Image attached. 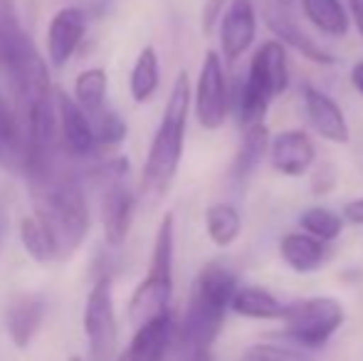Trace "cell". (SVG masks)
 <instances>
[{"mask_svg": "<svg viewBox=\"0 0 363 361\" xmlns=\"http://www.w3.org/2000/svg\"><path fill=\"white\" fill-rule=\"evenodd\" d=\"M193 91L186 72H178L176 82L168 94L166 109H163L161 124H158L153 141L148 146L141 188L146 196L161 198L171 188L183 159V144H186V124L191 114Z\"/></svg>", "mask_w": 363, "mask_h": 361, "instance_id": "3957f363", "label": "cell"}, {"mask_svg": "<svg viewBox=\"0 0 363 361\" xmlns=\"http://www.w3.org/2000/svg\"><path fill=\"white\" fill-rule=\"evenodd\" d=\"M84 334L91 361H111L116 349V314L111 279L101 274L84 302Z\"/></svg>", "mask_w": 363, "mask_h": 361, "instance_id": "ba28073f", "label": "cell"}, {"mask_svg": "<svg viewBox=\"0 0 363 361\" xmlns=\"http://www.w3.org/2000/svg\"><path fill=\"white\" fill-rule=\"evenodd\" d=\"M173 342H176V322L171 312H163L139 324L134 339L116 361H163Z\"/></svg>", "mask_w": 363, "mask_h": 361, "instance_id": "9a60e30c", "label": "cell"}, {"mask_svg": "<svg viewBox=\"0 0 363 361\" xmlns=\"http://www.w3.org/2000/svg\"><path fill=\"white\" fill-rule=\"evenodd\" d=\"M334 186H336V166L329 164V161L316 166L314 176H311V193L314 196H326Z\"/></svg>", "mask_w": 363, "mask_h": 361, "instance_id": "1f68e13d", "label": "cell"}, {"mask_svg": "<svg viewBox=\"0 0 363 361\" xmlns=\"http://www.w3.org/2000/svg\"><path fill=\"white\" fill-rule=\"evenodd\" d=\"M299 228L309 235L319 238V240L334 243L344 233V216H339L326 206H314L306 208L299 216Z\"/></svg>", "mask_w": 363, "mask_h": 361, "instance_id": "4316f807", "label": "cell"}, {"mask_svg": "<svg viewBox=\"0 0 363 361\" xmlns=\"http://www.w3.org/2000/svg\"><path fill=\"white\" fill-rule=\"evenodd\" d=\"M262 15H264V23H267L269 33H272L274 40H279L284 48L294 50L296 55H301V57L314 65H321V67H329V65L336 62L334 55L326 48H321L309 33H304L287 10H282V5H279V8L267 5V8L262 10Z\"/></svg>", "mask_w": 363, "mask_h": 361, "instance_id": "5bb4252c", "label": "cell"}, {"mask_svg": "<svg viewBox=\"0 0 363 361\" xmlns=\"http://www.w3.org/2000/svg\"><path fill=\"white\" fill-rule=\"evenodd\" d=\"M35 216L52 231L60 257H69L89 233V203L82 181L67 166H60L48 179L30 183Z\"/></svg>", "mask_w": 363, "mask_h": 361, "instance_id": "7a4b0ae2", "label": "cell"}, {"mask_svg": "<svg viewBox=\"0 0 363 361\" xmlns=\"http://www.w3.org/2000/svg\"><path fill=\"white\" fill-rule=\"evenodd\" d=\"M304 18L326 38H346L351 28L349 5L341 0H299Z\"/></svg>", "mask_w": 363, "mask_h": 361, "instance_id": "44dd1931", "label": "cell"}, {"mask_svg": "<svg viewBox=\"0 0 363 361\" xmlns=\"http://www.w3.org/2000/svg\"><path fill=\"white\" fill-rule=\"evenodd\" d=\"M235 314L245 319H262V322H272V319H282L287 304L279 302L269 289L257 287V284H240L238 292L230 304Z\"/></svg>", "mask_w": 363, "mask_h": 361, "instance_id": "ffe728a7", "label": "cell"}, {"mask_svg": "<svg viewBox=\"0 0 363 361\" xmlns=\"http://www.w3.org/2000/svg\"><path fill=\"white\" fill-rule=\"evenodd\" d=\"M74 361H77V359H74Z\"/></svg>", "mask_w": 363, "mask_h": 361, "instance_id": "d590c367", "label": "cell"}, {"mask_svg": "<svg viewBox=\"0 0 363 361\" xmlns=\"http://www.w3.org/2000/svg\"><path fill=\"white\" fill-rule=\"evenodd\" d=\"M228 3L230 0H206L201 8V28L206 35L213 33V28L220 25V20H223L225 10H228Z\"/></svg>", "mask_w": 363, "mask_h": 361, "instance_id": "4dcf8cb0", "label": "cell"}, {"mask_svg": "<svg viewBox=\"0 0 363 361\" xmlns=\"http://www.w3.org/2000/svg\"><path fill=\"white\" fill-rule=\"evenodd\" d=\"M301 101H304L306 119H309L311 129L329 144H349L351 141V126L346 121L341 106L331 99L326 91H321L314 84L304 82L301 84Z\"/></svg>", "mask_w": 363, "mask_h": 361, "instance_id": "8fae6325", "label": "cell"}, {"mask_svg": "<svg viewBox=\"0 0 363 361\" xmlns=\"http://www.w3.org/2000/svg\"><path fill=\"white\" fill-rule=\"evenodd\" d=\"M173 294V216L166 213L153 240L148 272L136 287L129 302V314L136 324H144L158 314L168 312Z\"/></svg>", "mask_w": 363, "mask_h": 361, "instance_id": "5b68a950", "label": "cell"}, {"mask_svg": "<svg viewBox=\"0 0 363 361\" xmlns=\"http://www.w3.org/2000/svg\"><path fill=\"white\" fill-rule=\"evenodd\" d=\"M346 309L336 297L294 299L284 309V337L296 349H321L344 327Z\"/></svg>", "mask_w": 363, "mask_h": 361, "instance_id": "8992f818", "label": "cell"}, {"mask_svg": "<svg viewBox=\"0 0 363 361\" xmlns=\"http://www.w3.org/2000/svg\"><path fill=\"white\" fill-rule=\"evenodd\" d=\"M158 82H161V65H158V52L156 48H144L136 57V65L131 70L129 77V91L134 96V101L144 104V101L151 99L158 89Z\"/></svg>", "mask_w": 363, "mask_h": 361, "instance_id": "d4e9b609", "label": "cell"}, {"mask_svg": "<svg viewBox=\"0 0 363 361\" xmlns=\"http://www.w3.org/2000/svg\"><path fill=\"white\" fill-rule=\"evenodd\" d=\"M193 111L203 129L216 131L225 124L230 111V91L225 77L223 57L218 52H208L201 65L196 94H193Z\"/></svg>", "mask_w": 363, "mask_h": 361, "instance_id": "9c48e42d", "label": "cell"}, {"mask_svg": "<svg viewBox=\"0 0 363 361\" xmlns=\"http://www.w3.org/2000/svg\"><path fill=\"white\" fill-rule=\"evenodd\" d=\"M289 87L287 50L279 40H267L255 50L245 82L238 91L240 126L264 124L267 109Z\"/></svg>", "mask_w": 363, "mask_h": 361, "instance_id": "277c9868", "label": "cell"}, {"mask_svg": "<svg viewBox=\"0 0 363 361\" xmlns=\"http://www.w3.org/2000/svg\"><path fill=\"white\" fill-rule=\"evenodd\" d=\"M351 84H354V89L363 96V60H359V62L354 65V70H351Z\"/></svg>", "mask_w": 363, "mask_h": 361, "instance_id": "e575fe53", "label": "cell"}, {"mask_svg": "<svg viewBox=\"0 0 363 361\" xmlns=\"http://www.w3.org/2000/svg\"><path fill=\"white\" fill-rule=\"evenodd\" d=\"M28 33H25L18 20L15 0H0V60L8 52H13L18 45L28 43Z\"/></svg>", "mask_w": 363, "mask_h": 361, "instance_id": "83f0119b", "label": "cell"}, {"mask_svg": "<svg viewBox=\"0 0 363 361\" xmlns=\"http://www.w3.org/2000/svg\"><path fill=\"white\" fill-rule=\"evenodd\" d=\"M129 164L126 159H111L96 169V179L104 183L101 188V228L109 245H121L134 223L136 196L126 186Z\"/></svg>", "mask_w": 363, "mask_h": 361, "instance_id": "52a82bcc", "label": "cell"}, {"mask_svg": "<svg viewBox=\"0 0 363 361\" xmlns=\"http://www.w3.org/2000/svg\"><path fill=\"white\" fill-rule=\"evenodd\" d=\"M279 257L296 274H311L321 270L331 260V248L329 243L319 240L309 233L291 231L284 233L282 240H279Z\"/></svg>", "mask_w": 363, "mask_h": 361, "instance_id": "e0dca14e", "label": "cell"}, {"mask_svg": "<svg viewBox=\"0 0 363 361\" xmlns=\"http://www.w3.org/2000/svg\"><path fill=\"white\" fill-rule=\"evenodd\" d=\"M240 361H311L301 349L279 347V344H252L245 349Z\"/></svg>", "mask_w": 363, "mask_h": 361, "instance_id": "f546056e", "label": "cell"}, {"mask_svg": "<svg viewBox=\"0 0 363 361\" xmlns=\"http://www.w3.org/2000/svg\"><path fill=\"white\" fill-rule=\"evenodd\" d=\"M220 52L230 65L238 62L257 38V8L252 0H230L218 25Z\"/></svg>", "mask_w": 363, "mask_h": 361, "instance_id": "30bf717a", "label": "cell"}, {"mask_svg": "<svg viewBox=\"0 0 363 361\" xmlns=\"http://www.w3.org/2000/svg\"><path fill=\"white\" fill-rule=\"evenodd\" d=\"M269 134L264 124H252L242 129V141L233 161V176L235 179H247L259 166L264 154H269Z\"/></svg>", "mask_w": 363, "mask_h": 361, "instance_id": "7402d4cb", "label": "cell"}, {"mask_svg": "<svg viewBox=\"0 0 363 361\" xmlns=\"http://www.w3.org/2000/svg\"><path fill=\"white\" fill-rule=\"evenodd\" d=\"M55 101H57V116H60V136H62L65 151L69 156H91L99 144L91 119L77 99L62 89H55Z\"/></svg>", "mask_w": 363, "mask_h": 361, "instance_id": "4fadbf2b", "label": "cell"}, {"mask_svg": "<svg viewBox=\"0 0 363 361\" xmlns=\"http://www.w3.org/2000/svg\"><path fill=\"white\" fill-rule=\"evenodd\" d=\"M45 319V299L38 294H20L13 299L5 314V327L15 347L25 349L40 332Z\"/></svg>", "mask_w": 363, "mask_h": 361, "instance_id": "ac0fdd59", "label": "cell"}, {"mask_svg": "<svg viewBox=\"0 0 363 361\" xmlns=\"http://www.w3.org/2000/svg\"><path fill=\"white\" fill-rule=\"evenodd\" d=\"M349 13H351V20H354L356 30L363 38V0H349Z\"/></svg>", "mask_w": 363, "mask_h": 361, "instance_id": "836d02e7", "label": "cell"}, {"mask_svg": "<svg viewBox=\"0 0 363 361\" xmlns=\"http://www.w3.org/2000/svg\"><path fill=\"white\" fill-rule=\"evenodd\" d=\"M74 99L86 114H96L106 106V72L99 67L84 70L74 82Z\"/></svg>", "mask_w": 363, "mask_h": 361, "instance_id": "484cf974", "label": "cell"}, {"mask_svg": "<svg viewBox=\"0 0 363 361\" xmlns=\"http://www.w3.org/2000/svg\"><path fill=\"white\" fill-rule=\"evenodd\" d=\"M206 231L218 248H230L242 235V216L233 203H213L206 211Z\"/></svg>", "mask_w": 363, "mask_h": 361, "instance_id": "603a6c76", "label": "cell"}, {"mask_svg": "<svg viewBox=\"0 0 363 361\" xmlns=\"http://www.w3.org/2000/svg\"><path fill=\"white\" fill-rule=\"evenodd\" d=\"M0 166L8 171L25 169V126L5 96H0Z\"/></svg>", "mask_w": 363, "mask_h": 361, "instance_id": "d6986e66", "label": "cell"}, {"mask_svg": "<svg viewBox=\"0 0 363 361\" xmlns=\"http://www.w3.org/2000/svg\"><path fill=\"white\" fill-rule=\"evenodd\" d=\"M20 240L28 255L38 262H52L60 260V245L57 238L52 235L48 226L38 216H28L20 221Z\"/></svg>", "mask_w": 363, "mask_h": 361, "instance_id": "cb8c5ba5", "label": "cell"}, {"mask_svg": "<svg viewBox=\"0 0 363 361\" xmlns=\"http://www.w3.org/2000/svg\"><path fill=\"white\" fill-rule=\"evenodd\" d=\"M89 119L91 126H94L96 144L104 146V149H114V146H119L126 139V121L114 109H109V106H104L96 114H89Z\"/></svg>", "mask_w": 363, "mask_h": 361, "instance_id": "f1b7e54d", "label": "cell"}, {"mask_svg": "<svg viewBox=\"0 0 363 361\" xmlns=\"http://www.w3.org/2000/svg\"><path fill=\"white\" fill-rule=\"evenodd\" d=\"M238 277L223 262H208L193 282L188 307L176 327L181 361H213V344L223 332L225 314L238 292Z\"/></svg>", "mask_w": 363, "mask_h": 361, "instance_id": "6da1fadb", "label": "cell"}, {"mask_svg": "<svg viewBox=\"0 0 363 361\" xmlns=\"http://www.w3.org/2000/svg\"><path fill=\"white\" fill-rule=\"evenodd\" d=\"M344 218L354 226H363V198H356V201H349L344 206Z\"/></svg>", "mask_w": 363, "mask_h": 361, "instance_id": "d6a6232c", "label": "cell"}, {"mask_svg": "<svg viewBox=\"0 0 363 361\" xmlns=\"http://www.w3.org/2000/svg\"><path fill=\"white\" fill-rule=\"evenodd\" d=\"M269 161L277 174L299 179L316 164V146L304 129L279 131L269 141Z\"/></svg>", "mask_w": 363, "mask_h": 361, "instance_id": "7c38bea8", "label": "cell"}, {"mask_svg": "<svg viewBox=\"0 0 363 361\" xmlns=\"http://www.w3.org/2000/svg\"><path fill=\"white\" fill-rule=\"evenodd\" d=\"M86 33V13L77 5L60 8L48 25V57L55 67H65Z\"/></svg>", "mask_w": 363, "mask_h": 361, "instance_id": "2e32d148", "label": "cell"}]
</instances>
